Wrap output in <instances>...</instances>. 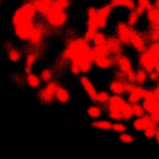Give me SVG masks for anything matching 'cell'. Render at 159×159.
Instances as JSON below:
<instances>
[{"instance_id": "f35d334b", "label": "cell", "mask_w": 159, "mask_h": 159, "mask_svg": "<svg viewBox=\"0 0 159 159\" xmlns=\"http://www.w3.org/2000/svg\"><path fill=\"white\" fill-rule=\"evenodd\" d=\"M138 20H139V16L132 10V11L129 12V16H128V25H129V26H134V25L138 22Z\"/></svg>"}, {"instance_id": "4dcf8cb0", "label": "cell", "mask_w": 159, "mask_h": 159, "mask_svg": "<svg viewBox=\"0 0 159 159\" xmlns=\"http://www.w3.org/2000/svg\"><path fill=\"white\" fill-rule=\"evenodd\" d=\"M109 94L104 91H101V92H97V97H96V102H98L99 104H107L108 101H109Z\"/></svg>"}, {"instance_id": "4fadbf2b", "label": "cell", "mask_w": 159, "mask_h": 159, "mask_svg": "<svg viewBox=\"0 0 159 159\" xmlns=\"http://www.w3.org/2000/svg\"><path fill=\"white\" fill-rule=\"evenodd\" d=\"M80 81H81V84H82L83 89H84V91H86V93L88 94V97H89L93 102H96L97 89H96L94 84H93V83L89 81V78H87V77H81V78H80Z\"/></svg>"}, {"instance_id": "9a60e30c", "label": "cell", "mask_w": 159, "mask_h": 159, "mask_svg": "<svg viewBox=\"0 0 159 159\" xmlns=\"http://www.w3.org/2000/svg\"><path fill=\"white\" fill-rule=\"evenodd\" d=\"M93 63H94L98 68L107 70V68L112 67V66L116 63V60H113V58H111V57H108V56H94Z\"/></svg>"}, {"instance_id": "83f0119b", "label": "cell", "mask_w": 159, "mask_h": 159, "mask_svg": "<svg viewBox=\"0 0 159 159\" xmlns=\"http://www.w3.org/2000/svg\"><path fill=\"white\" fill-rule=\"evenodd\" d=\"M120 113H122V119H124V120H129V119H132V118H133V113H132V104H129V103L127 102V103H125V106L122 108Z\"/></svg>"}, {"instance_id": "e0dca14e", "label": "cell", "mask_w": 159, "mask_h": 159, "mask_svg": "<svg viewBox=\"0 0 159 159\" xmlns=\"http://www.w3.org/2000/svg\"><path fill=\"white\" fill-rule=\"evenodd\" d=\"M55 98L60 103H67L70 101V92L67 91V88L58 86L56 89V93H55Z\"/></svg>"}, {"instance_id": "7402d4cb", "label": "cell", "mask_w": 159, "mask_h": 159, "mask_svg": "<svg viewBox=\"0 0 159 159\" xmlns=\"http://www.w3.org/2000/svg\"><path fill=\"white\" fill-rule=\"evenodd\" d=\"M107 113H108L109 118L113 119V120H116V122H118V120L122 119V113H120V111H119L117 107L112 106V104H108V107H107Z\"/></svg>"}, {"instance_id": "5b68a950", "label": "cell", "mask_w": 159, "mask_h": 159, "mask_svg": "<svg viewBox=\"0 0 159 159\" xmlns=\"http://www.w3.org/2000/svg\"><path fill=\"white\" fill-rule=\"evenodd\" d=\"M97 32V9L89 7L87 12V32L84 35V40L89 41L93 39Z\"/></svg>"}, {"instance_id": "ba28073f", "label": "cell", "mask_w": 159, "mask_h": 159, "mask_svg": "<svg viewBox=\"0 0 159 159\" xmlns=\"http://www.w3.org/2000/svg\"><path fill=\"white\" fill-rule=\"evenodd\" d=\"M132 27L125 24V22H118L116 26V31H117V36L120 43H129V39L132 35Z\"/></svg>"}, {"instance_id": "f546056e", "label": "cell", "mask_w": 159, "mask_h": 159, "mask_svg": "<svg viewBox=\"0 0 159 159\" xmlns=\"http://www.w3.org/2000/svg\"><path fill=\"white\" fill-rule=\"evenodd\" d=\"M70 6V0H53L51 7L57 10H66Z\"/></svg>"}, {"instance_id": "ac0fdd59", "label": "cell", "mask_w": 159, "mask_h": 159, "mask_svg": "<svg viewBox=\"0 0 159 159\" xmlns=\"http://www.w3.org/2000/svg\"><path fill=\"white\" fill-rule=\"evenodd\" d=\"M42 31L39 29V27H34V30L31 31V35H30V37H29V40L27 41H30V43L31 45H34V46H37L41 41H42Z\"/></svg>"}, {"instance_id": "9c48e42d", "label": "cell", "mask_w": 159, "mask_h": 159, "mask_svg": "<svg viewBox=\"0 0 159 159\" xmlns=\"http://www.w3.org/2000/svg\"><path fill=\"white\" fill-rule=\"evenodd\" d=\"M112 12V5H104L97 10V29H104L107 26L108 17Z\"/></svg>"}, {"instance_id": "f5cc1de1", "label": "cell", "mask_w": 159, "mask_h": 159, "mask_svg": "<svg viewBox=\"0 0 159 159\" xmlns=\"http://www.w3.org/2000/svg\"><path fill=\"white\" fill-rule=\"evenodd\" d=\"M157 82H158V84H159V77H158V81H157Z\"/></svg>"}, {"instance_id": "816d5d0a", "label": "cell", "mask_w": 159, "mask_h": 159, "mask_svg": "<svg viewBox=\"0 0 159 159\" xmlns=\"http://www.w3.org/2000/svg\"><path fill=\"white\" fill-rule=\"evenodd\" d=\"M154 5H155V7H157V9H159V0H155Z\"/></svg>"}, {"instance_id": "603a6c76", "label": "cell", "mask_w": 159, "mask_h": 159, "mask_svg": "<svg viewBox=\"0 0 159 159\" xmlns=\"http://www.w3.org/2000/svg\"><path fill=\"white\" fill-rule=\"evenodd\" d=\"M26 82H27V84H29L31 88H39L40 84H41L40 77H39L37 75H35V73H29L27 77H26Z\"/></svg>"}, {"instance_id": "bcb514c9", "label": "cell", "mask_w": 159, "mask_h": 159, "mask_svg": "<svg viewBox=\"0 0 159 159\" xmlns=\"http://www.w3.org/2000/svg\"><path fill=\"white\" fill-rule=\"evenodd\" d=\"M152 92H153L154 97H155V98H157V99L159 101V84H158V86H157V87H155V88H154V89H153Z\"/></svg>"}, {"instance_id": "7a4b0ae2", "label": "cell", "mask_w": 159, "mask_h": 159, "mask_svg": "<svg viewBox=\"0 0 159 159\" xmlns=\"http://www.w3.org/2000/svg\"><path fill=\"white\" fill-rule=\"evenodd\" d=\"M12 24H14V29H15V35L20 40L27 41L30 35H31V31L35 27L32 20H29V19L24 17L22 15H20L16 11L12 16Z\"/></svg>"}, {"instance_id": "277c9868", "label": "cell", "mask_w": 159, "mask_h": 159, "mask_svg": "<svg viewBox=\"0 0 159 159\" xmlns=\"http://www.w3.org/2000/svg\"><path fill=\"white\" fill-rule=\"evenodd\" d=\"M142 107H143L144 112L148 113V114H152V113H154V112H157L159 109V101L154 97V94H153L152 91L144 89Z\"/></svg>"}, {"instance_id": "8992f818", "label": "cell", "mask_w": 159, "mask_h": 159, "mask_svg": "<svg viewBox=\"0 0 159 159\" xmlns=\"http://www.w3.org/2000/svg\"><path fill=\"white\" fill-rule=\"evenodd\" d=\"M57 87H58V83H57L56 81H48V82L45 84V87H43V88L40 91V93H39L40 101H41L42 103H46V104L51 103V102L53 101V98H55V93H56Z\"/></svg>"}, {"instance_id": "52a82bcc", "label": "cell", "mask_w": 159, "mask_h": 159, "mask_svg": "<svg viewBox=\"0 0 159 159\" xmlns=\"http://www.w3.org/2000/svg\"><path fill=\"white\" fill-rule=\"evenodd\" d=\"M158 60L149 52V50H144L142 51V55L139 57V65L142 67V70H144L145 72H152L154 70V65Z\"/></svg>"}, {"instance_id": "74e56055", "label": "cell", "mask_w": 159, "mask_h": 159, "mask_svg": "<svg viewBox=\"0 0 159 159\" xmlns=\"http://www.w3.org/2000/svg\"><path fill=\"white\" fill-rule=\"evenodd\" d=\"M138 7H140V9H143L144 11L145 10H149V9H152L153 7V5H152V1L150 0H138Z\"/></svg>"}, {"instance_id": "2e32d148", "label": "cell", "mask_w": 159, "mask_h": 159, "mask_svg": "<svg viewBox=\"0 0 159 159\" xmlns=\"http://www.w3.org/2000/svg\"><path fill=\"white\" fill-rule=\"evenodd\" d=\"M106 45H107V47H108V50H109L111 53H114V55H117V56L120 55L122 47H120L119 40H117V39H114V37H109V39H107Z\"/></svg>"}, {"instance_id": "cb8c5ba5", "label": "cell", "mask_w": 159, "mask_h": 159, "mask_svg": "<svg viewBox=\"0 0 159 159\" xmlns=\"http://www.w3.org/2000/svg\"><path fill=\"white\" fill-rule=\"evenodd\" d=\"M34 6H35V10H36V12H40L41 15H46L48 11H50V9H51V6L50 5H46V4H43L42 1H40V0H35L34 2Z\"/></svg>"}, {"instance_id": "d590c367", "label": "cell", "mask_w": 159, "mask_h": 159, "mask_svg": "<svg viewBox=\"0 0 159 159\" xmlns=\"http://www.w3.org/2000/svg\"><path fill=\"white\" fill-rule=\"evenodd\" d=\"M119 140H120L122 143H124V144H130V143L134 142V138H133L132 134L123 132V133H120V135H119Z\"/></svg>"}, {"instance_id": "ee69618b", "label": "cell", "mask_w": 159, "mask_h": 159, "mask_svg": "<svg viewBox=\"0 0 159 159\" xmlns=\"http://www.w3.org/2000/svg\"><path fill=\"white\" fill-rule=\"evenodd\" d=\"M158 77H159V75H158L155 71L149 72V80H150L152 82H157V81H158Z\"/></svg>"}, {"instance_id": "ffe728a7", "label": "cell", "mask_w": 159, "mask_h": 159, "mask_svg": "<svg viewBox=\"0 0 159 159\" xmlns=\"http://www.w3.org/2000/svg\"><path fill=\"white\" fill-rule=\"evenodd\" d=\"M109 91L116 96H120L124 93V83L122 81H113L109 84Z\"/></svg>"}, {"instance_id": "7c38bea8", "label": "cell", "mask_w": 159, "mask_h": 159, "mask_svg": "<svg viewBox=\"0 0 159 159\" xmlns=\"http://www.w3.org/2000/svg\"><path fill=\"white\" fill-rule=\"evenodd\" d=\"M116 62L120 70V72L125 76L128 75L129 72H133V66H132V62L129 60V57H127L125 55H118L117 58H116Z\"/></svg>"}, {"instance_id": "5bb4252c", "label": "cell", "mask_w": 159, "mask_h": 159, "mask_svg": "<svg viewBox=\"0 0 159 159\" xmlns=\"http://www.w3.org/2000/svg\"><path fill=\"white\" fill-rule=\"evenodd\" d=\"M144 87L137 84L133 87V89L129 92L128 94V103L129 104H134V103H139L140 99H143V93H144Z\"/></svg>"}, {"instance_id": "e575fe53", "label": "cell", "mask_w": 159, "mask_h": 159, "mask_svg": "<svg viewBox=\"0 0 159 159\" xmlns=\"http://www.w3.org/2000/svg\"><path fill=\"white\" fill-rule=\"evenodd\" d=\"M112 129L114 130V132H117V133H123V132H125V129H127V125L124 124V123H122L120 120H118V122H114V123H112Z\"/></svg>"}, {"instance_id": "7bdbcfd3", "label": "cell", "mask_w": 159, "mask_h": 159, "mask_svg": "<svg viewBox=\"0 0 159 159\" xmlns=\"http://www.w3.org/2000/svg\"><path fill=\"white\" fill-rule=\"evenodd\" d=\"M70 71H71V73H73V75H80V66L78 65H76V63H71V67H70Z\"/></svg>"}, {"instance_id": "4316f807", "label": "cell", "mask_w": 159, "mask_h": 159, "mask_svg": "<svg viewBox=\"0 0 159 159\" xmlns=\"http://www.w3.org/2000/svg\"><path fill=\"white\" fill-rule=\"evenodd\" d=\"M91 125L93 128L102 129V130H109V129H112V122H109V120H94V122L91 123Z\"/></svg>"}, {"instance_id": "ab89813d", "label": "cell", "mask_w": 159, "mask_h": 159, "mask_svg": "<svg viewBox=\"0 0 159 159\" xmlns=\"http://www.w3.org/2000/svg\"><path fill=\"white\" fill-rule=\"evenodd\" d=\"M7 56H9V58H10L12 62H17V61L21 58V55H20V52H19L17 50H10L9 53H7Z\"/></svg>"}, {"instance_id": "484cf974", "label": "cell", "mask_w": 159, "mask_h": 159, "mask_svg": "<svg viewBox=\"0 0 159 159\" xmlns=\"http://www.w3.org/2000/svg\"><path fill=\"white\" fill-rule=\"evenodd\" d=\"M134 82L137 83V84H139V86H142V84H144L145 82H147V80H148V75H147V72L144 71V70H138L135 73H134Z\"/></svg>"}, {"instance_id": "f1b7e54d", "label": "cell", "mask_w": 159, "mask_h": 159, "mask_svg": "<svg viewBox=\"0 0 159 159\" xmlns=\"http://www.w3.org/2000/svg\"><path fill=\"white\" fill-rule=\"evenodd\" d=\"M87 114L91 117V118H99L102 116V108L98 107V106H91L88 109H87Z\"/></svg>"}, {"instance_id": "30bf717a", "label": "cell", "mask_w": 159, "mask_h": 159, "mask_svg": "<svg viewBox=\"0 0 159 159\" xmlns=\"http://www.w3.org/2000/svg\"><path fill=\"white\" fill-rule=\"evenodd\" d=\"M129 43L134 47V50H137L138 52H142L145 50V39L143 37V35L138 31L132 30V35L129 39Z\"/></svg>"}, {"instance_id": "d6a6232c", "label": "cell", "mask_w": 159, "mask_h": 159, "mask_svg": "<svg viewBox=\"0 0 159 159\" xmlns=\"http://www.w3.org/2000/svg\"><path fill=\"white\" fill-rule=\"evenodd\" d=\"M92 41H93L94 45H104L106 41H107V37H106V35L103 32H96L93 39H92Z\"/></svg>"}, {"instance_id": "3957f363", "label": "cell", "mask_w": 159, "mask_h": 159, "mask_svg": "<svg viewBox=\"0 0 159 159\" xmlns=\"http://www.w3.org/2000/svg\"><path fill=\"white\" fill-rule=\"evenodd\" d=\"M46 21L48 25H51L52 27H61L66 24L67 21V14L65 10H57L51 7L50 11L45 15Z\"/></svg>"}, {"instance_id": "d6986e66", "label": "cell", "mask_w": 159, "mask_h": 159, "mask_svg": "<svg viewBox=\"0 0 159 159\" xmlns=\"http://www.w3.org/2000/svg\"><path fill=\"white\" fill-rule=\"evenodd\" d=\"M111 5L112 7H125L129 10H133L135 7V4L133 0H111Z\"/></svg>"}, {"instance_id": "681fc988", "label": "cell", "mask_w": 159, "mask_h": 159, "mask_svg": "<svg viewBox=\"0 0 159 159\" xmlns=\"http://www.w3.org/2000/svg\"><path fill=\"white\" fill-rule=\"evenodd\" d=\"M40 1H42L43 4H46V5H50V6H51V5H52V1H53V0H40Z\"/></svg>"}, {"instance_id": "1f68e13d", "label": "cell", "mask_w": 159, "mask_h": 159, "mask_svg": "<svg viewBox=\"0 0 159 159\" xmlns=\"http://www.w3.org/2000/svg\"><path fill=\"white\" fill-rule=\"evenodd\" d=\"M36 55L35 53H29L27 56H26V60H25V66H26V72L27 73H30V70H31V67H32V65L36 62Z\"/></svg>"}, {"instance_id": "f907efd6", "label": "cell", "mask_w": 159, "mask_h": 159, "mask_svg": "<svg viewBox=\"0 0 159 159\" xmlns=\"http://www.w3.org/2000/svg\"><path fill=\"white\" fill-rule=\"evenodd\" d=\"M153 29H154V30L157 31V34L159 35V25H158V26H153Z\"/></svg>"}, {"instance_id": "44dd1931", "label": "cell", "mask_w": 159, "mask_h": 159, "mask_svg": "<svg viewBox=\"0 0 159 159\" xmlns=\"http://www.w3.org/2000/svg\"><path fill=\"white\" fill-rule=\"evenodd\" d=\"M147 16H148L149 22H150L153 26H158V25H159V9H157V7L149 9Z\"/></svg>"}, {"instance_id": "836d02e7", "label": "cell", "mask_w": 159, "mask_h": 159, "mask_svg": "<svg viewBox=\"0 0 159 159\" xmlns=\"http://www.w3.org/2000/svg\"><path fill=\"white\" fill-rule=\"evenodd\" d=\"M132 113H133V117H137V118H138V117H142V116L145 114V112H144L142 104H139V103H134V104H132Z\"/></svg>"}, {"instance_id": "6da1fadb", "label": "cell", "mask_w": 159, "mask_h": 159, "mask_svg": "<svg viewBox=\"0 0 159 159\" xmlns=\"http://www.w3.org/2000/svg\"><path fill=\"white\" fill-rule=\"evenodd\" d=\"M63 58L67 61H71V63H76L78 66L92 62L94 60V53L92 52V48L88 45V41L84 39H75L68 42L63 51Z\"/></svg>"}, {"instance_id": "8fae6325", "label": "cell", "mask_w": 159, "mask_h": 159, "mask_svg": "<svg viewBox=\"0 0 159 159\" xmlns=\"http://www.w3.org/2000/svg\"><path fill=\"white\" fill-rule=\"evenodd\" d=\"M148 127H157V123L150 119L149 114H148V116L144 114V116H142V117H138V118L134 119V122H133V128H134L135 130H138V132H143V130H144L145 128H148Z\"/></svg>"}, {"instance_id": "60d3db41", "label": "cell", "mask_w": 159, "mask_h": 159, "mask_svg": "<svg viewBox=\"0 0 159 159\" xmlns=\"http://www.w3.org/2000/svg\"><path fill=\"white\" fill-rule=\"evenodd\" d=\"M40 80L41 81H45V82H48L52 80V72L50 70H43L41 72V76H40Z\"/></svg>"}, {"instance_id": "b9f144b4", "label": "cell", "mask_w": 159, "mask_h": 159, "mask_svg": "<svg viewBox=\"0 0 159 159\" xmlns=\"http://www.w3.org/2000/svg\"><path fill=\"white\" fill-rule=\"evenodd\" d=\"M157 128H158V127H148V128H145V129L143 130L144 137H145V138H154Z\"/></svg>"}, {"instance_id": "d4e9b609", "label": "cell", "mask_w": 159, "mask_h": 159, "mask_svg": "<svg viewBox=\"0 0 159 159\" xmlns=\"http://www.w3.org/2000/svg\"><path fill=\"white\" fill-rule=\"evenodd\" d=\"M92 52L94 53V56H108L111 55L107 45H94V47L92 48Z\"/></svg>"}, {"instance_id": "7dc6e473", "label": "cell", "mask_w": 159, "mask_h": 159, "mask_svg": "<svg viewBox=\"0 0 159 159\" xmlns=\"http://www.w3.org/2000/svg\"><path fill=\"white\" fill-rule=\"evenodd\" d=\"M154 138H155V140H157V144L159 145V127H158L157 130H155V135H154Z\"/></svg>"}, {"instance_id": "f6af8a7d", "label": "cell", "mask_w": 159, "mask_h": 159, "mask_svg": "<svg viewBox=\"0 0 159 159\" xmlns=\"http://www.w3.org/2000/svg\"><path fill=\"white\" fill-rule=\"evenodd\" d=\"M133 87H134V84H133V83H130V82H128V83H124V92L129 93V92L133 89Z\"/></svg>"}, {"instance_id": "8d00e7d4", "label": "cell", "mask_w": 159, "mask_h": 159, "mask_svg": "<svg viewBox=\"0 0 159 159\" xmlns=\"http://www.w3.org/2000/svg\"><path fill=\"white\" fill-rule=\"evenodd\" d=\"M149 52L157 58V60H159V41H157V42H152V45L149 46Z\"/></svg>"}, {"instance_id": "c3c4849f", "label": "cell", "mask_w": 159, "mask_h": 159, "mask_svg": "<svg viewBox=\"0 0 159 159\" xmlns=\"http://www.w3.org/2000/svg\"><path fill=\"white\" fill-rule=\"evenodd\" d=\"M153 71H155V72L159 75V60L155 62V65H154V70H153Z\"/></svg>"}]
</instances>
